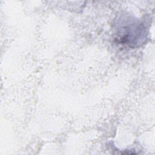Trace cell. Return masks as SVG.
<instances>
[{
	"instance_id": "6da1fadb",
	"label": "cell",
	"mask_w": 155,
	"mask_h": 155,
	"mask_svg": "<svg viewBox=\"0 0 155 155\" xmlns=\"http://www.w3.org/2000/svg\"><path fill=\"white\" fill-rule=\"evenodd\" d=\"M116 42L130 48L144 44L148 36V28L145 24L129 14L119 15L114 22Z\"/></svg>"
}]
</instances>
